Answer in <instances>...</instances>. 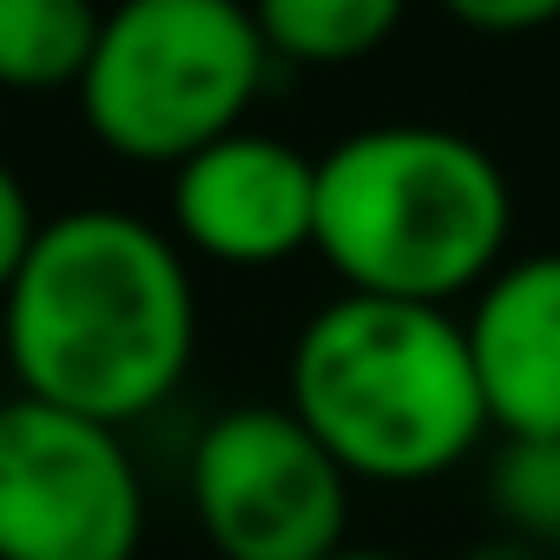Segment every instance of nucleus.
<instances>
[{"label": "nucleus", "instance_id": "14", "mask_svg": "<svg viewBox=\"0 0 560 560\" xmlns=\"http://www.w3.org/2000/svg\"><path fill=\"white\" fill-rule=\"evenodd\" d=\"M462 560H547V547H534V540H521V534H488V540H468L462 547Z\"/></svg>", "mask_w": 560, "mask_h": 560}, {"label": "nucleus", "instance_id": "3", "mask_svg": "<svg viewBox=\"0 0 560 560\" xmlns=\"http://www.w3.org/2000/svg\"><path fill=\"white\" fill-rule=\"evenodd\" d=\"M284 409L350 481L376 488L442 481L488 435L462 317L357 291L304 317L284 363Z\"/></svg>", "mask_w": 560, "mask_h": 560}, {"label": "nucleus", "instance_id": "10", "mask_svg": "<svg viewBox=\"0 0 560 560\" xmlns=\"http://www.w3.org/2000/svg\"><path fill=\"white\" fill-rule=\"evenodd\" d=\"M250 21L270 60L298 67H357L396 40L409 0H250Z\"/></svg>", "mask_w": 560, "mask_h": 560}, {"label": "nucleus", "instance_id": "2", "mask_svg": "<svg viewBox=\"0 0 560 560\" xmlns=\"http://www.w3.org/2000/svg\"><path fill=\"white\" fill-rule=\"evenodd\" d=\"M514 191L501 159L429 119H389L317 159L311 250L357 298L435 304L475 298L508 264Z\"/></svg>", "mask_w": 560, "mask_h": 560}, {"label": "nucleus", "instance_id": "1", "mask_svg": "<svg viewBox=\"0 0 560 560\" xmlns=\"http://www.w3.org/2000/svg\"><path fill=\"white\" fill-rule=\"evenodd\" d=\"M0 343L21 396L126 429L191 370V264L159 224L119 205L40 218L14 284L0 291Z\"/></svg>", "mask_w": 560, "mask_h": 560}, {"label": "nucleus", "instance_id": "13", "mask_svg": "<svg viewBox=\"0 0 560 560\" xmlns=\"http://www.w3.org/2000/svg\"><path fill=\"white\" fill-rule=\"evenodd\" d=\"M34 231H40V211H34V198H27L21 172L0 159V291L14 284V270H21V257H27Z\"/></svg>", "mask_w": 560, "mask_h": 560}, {"label": "nucleus", "instance_id": "9", "mask_svg": "<svg viewBox=\"0 0 560 560\" xmlns=\"http://www.w3.org/2000/svg\"><path fill=\"white\" fill-rule=\"evenodd\" d=\"M106 8L100 0H0V93H73Z\"/></svg>", "mask_w": 560, "mask_h": 560}, {"label": "nucleus", "instance_id": "6", "mask_svg": "<svg viewBox=\"0 0 560 560\" xmlns=\"http://www.w3.org/2000/svg\"><path fill=\"white\" fill-rule=\"evenodd\" d=\"M145 481L119 429L8 396L0 402V560H139Z\"/></svg>", "mask_w": 560, "mask_h": 560}, {"label": "nucleus", "instance_id": "15", "mask_svg": "<svg viewBox=\"0 0 560 560\" xmlns=\"http://www.w3.org/2000/svg\"><path fill=\"white\" fill-rule=\"evenodd\" d=\"M330 560H416V553H402V547H370V540H343Z\"/></svg>", "mask_w": 560, "mask_h": 560}, {"label": "nucleus", "instance_id": "5", "mask_svg": "<svg viewBox=\"0 0 560 560\" xmlns=\"http://www.w3.org/2000/svg\"><path fill=\"white\" fill-rule=\"evenodd\" d=\"M350 488L284 402L211 416L185 462V501L218 560H330L350 540Z\"/></svg>", "mask_w": 560, "mask_h": 560}, {"label": "nucleus", "instance_id": "12", "mask_svg": "<svg viewBox=\"0 0 560 560\" xmlns=\"http://www.w3.org/2000/svg\"><path fill=\"white\" fill-rule=\"evenodd\" d=\"M435 8L475 40H527L560 21V0H435Z\"/></svg>", "mask_w": 560, "mask_h": 560}, {"label": "nucleus", "instance_id": "7", "mask_svg": "<svg viewBox=\"0 0 560 560\" xmlns=\"http://www.w3.org/2000/svg\"><path fill=\"white\" fill-rule=\"evenodd\" d=\"M317 237V159L237 126L172 165V244L224 270H270Z\"/></svg>", "mask_w": 560, "mask_h": 560}, {"label": "nucleus", "instance_id": "8", "mask_svg": "<svg viewBox=\"0 0 560 560\" xmlns=\"http://www.w3.org/2000/svg\"><path fill=\"white\" fill-rule=\"evenodd\" d=\"M468 363L488 402V429L508 442L560 429V250L508 257L475 291L468 317Z\"/></svg>", "mask_w": 560, "mask_h": 560}, {"label": "nucleus", "instance_id": "4", "mask_svg": "<svg viewBox=\"0 0 560 560\" xmlns=\"http://www.w3.org/2000/svg\"><path fill=\"white\" fill-rule=\"evenodd\" d=\"M270 47L250 0H119L73 86L86 132L126 165H185L237 132L264 93Z\"/></svg>", "mask_w": 560, "mask_h": 560}, {"label": "nucleus", "instance_id": "11", "mask_svg": "<svg viewBox=\"0 0 560 560\" xmlns=\"http://www.w3.org/2000/svg\"><path fill=\"white\" fill-rule=\"evenodd\" d=\"M488 494H494V514L508 534H521L534 547H560V429L508 442L494 455Z\"/></svg>", "mask_w": 560, "mask_h": 560}]
</instances>
